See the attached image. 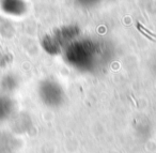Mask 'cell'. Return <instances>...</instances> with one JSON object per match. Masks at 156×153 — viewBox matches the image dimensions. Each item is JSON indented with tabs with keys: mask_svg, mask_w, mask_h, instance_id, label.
<instances>
[{
	"mask_svg": "<svg viewBox=\"0 0 156 153\" xmlns=\"http://www.w3.org/2000/svg\"><path fill=\"white\" fill-rule=\"evenodd\" d=\"M137 27H138V28L140 29V30L147 31V32H145V33H149V35H151V38H156V35H153V33H152L151 31H150V30H147V29H145L144 27H142V26H141L140 24H137Z\"/></svg>",
	"mask_w": 156,
	"mask_h": 153,
	"instance_id": "obj_1",
	"label": "cell"
},
{
	"mask_svg": "<svg viewBox=\"0 0 156 153\" xmlns=\"http://www.w3.org/2000/svg\"><path fill=\"white\" fill-rule=\"evenodd\" d=\"M140 32H141V33H142V35H145V37H147V39H149V40H152V41H154V40H153V38H151V37H150V35H147V33H145V32H144V31H142V30H141V31H140Z\"/></svg>",
	"mask_w": 156,
	"mask_h": 153,
	"instance_id": "obj_2",
	"label": "cell"
}]
</instances>
